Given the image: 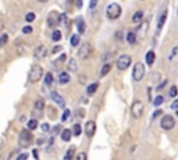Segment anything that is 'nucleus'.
Wrapping results in <instances>:
<instances>
[{
	"mask_svg": "<svg viewBox=\"0 0 178 160\" xmlns=\"http://www.w3.org/2000/svg\"><path fill=\"white\" fill-rule=\"evenodd\" d=\"M42 75H43V68H42L40 66H38V64H35V66L31 67V71H29L28 79H29V82L35 84V82H38L40 78H42Z\"/></svg>",
	"mask_w": 178,
	"mask_h": 160,
	"instance_id": "f257e3e1",
	"label": "nucleus"
},
{
	"mask_svg": "<svg viewBox=\"0 0 178 160\" xmlns=\"http://www.w3.org/2000/svg\"><path fill=\"white\" fill-rule=\"evenodd\" d=\"M106 16L110 20H117L121 16V6L117 3H111L109 4V7L106 8Z\"/></svg>",
	"mask_w": 178,
	"mask_h": 160,
	"instance_id": "f03ea898",
	"label": "nucleus"
},
{
	"mask_svg": "<svg viewBox=\"0 0 178 160\" xmlns=\"http://www.w3.org/2000/svg\"><path fill=\"white\" fill-rule=\"evenodd\" d=\"M145 77V64L143 63H136L134 66V70H132V79L135 82H139L142 81Z\"/></svg>",
	"mask_w": 178,
	"mask_h": 160,
	"instance_id": "7ed1b4c3",
	"label": "nucleus"
},
{
	"mask_svg": "<svg viewBox=\"0 0 178 160\" xmlns=\"http://www.w3.org/2000/svg\"><path fill=\"white\" fill-rule=\"evenodd\" d=\"M32 134L28 131V129H24L21 131V134H20V139H18V144L21 148H26L29 146V145L32 144Z\"/></svg>",
	"mask_w": 178,
	"mask_h": 160,
	"instance_id": "20e7f679",
	"label": "nucleus"
},
{
	"mask_svg": "<svg viewBox=\"0 0 178 160\" xmlns=\"http://www.w3.org/2000/svg\"><path fill=\"white\" fill-rule=\"evenodd\" d=\"M131 56H128V54H123V56H120L118 57V60H117V68L120 70V71H124V70H127L129 66H131Z\"/></svg>",
	"mask_w": 178,
	"mask_h": 160,
	"instance_id": "39448f33",
	"label": "nucleus"
},
{
	"mask_svg": "<svg viewBox=\"0 0 178 160\" xmlns=\"http://www.w3.org/2000/svg\"><path fill=\"white\" fill-rule=\"evenodd\" d=\"M160 125H162L163 129H166V131H170V129H173L174 127H176V121H174V118L171 117L170 114L164 115V117L162 118V121H160Z\"/></svg>",
	"mask_w": 178,
	"mask_h": 160,
	"instance_id": "423d86ee",
	"label": "nucleus"
},
{
	"mask_svg": "<svg viewBox=\"0 0 178 160\" xmlns=\"http://www.w3.org/2000/svg\"><path fill=\"white\" fill-rule=\"evenodd\" d=\"M131 111L135 118H141V115L143 114V103H142L141 100H135V102L132 103Z\"/></svg>",
	"mask_w": 178,
	"mask_h": 160,
	"instance_id": "0eeeda50",
	"label": "nucleus"
},
{
	"mask_svg": "<svg viewBox=\"0 0 178 160\" xmlns=\"http://www.w3.org/2000/svg\"><path fill=\"white\" fill-rule=\"evenodd\" d=\"M91 52H92L91 45H89V43H82L81 47L78 49V57L81 59V60H85V59L89 57Z\"/></svg>",
	"mask_w": 178,
	"mask_h": 160,
	"instance_id": "6e6552de",
	"label": "nucleus"
},
{
	"mask_svg": "<svg viewBox=\"0 0 178 160\" xmlns=\"http://www.w3.org/2000/svg\"><path fill=\"white\" fill-rule=\"evenodd\" d=\"M46 54H47V49H46V46H43V45L38 46L36 49L34 50V59L35 60H42V59L46 57Z\"/></svg>",
	"mask_w": 178,
	"mask_h": 160,
	"instance_id": "1a4fd4ad",
	"label": "nucleus"
},
{
	"mask_svg": "<svg viewBox=\"0 0 178 160\" xmlns=\"http://www.w3.org/2000/svg\"><path fill=\"white\" fill-rule=\"evenodd\" d=\"M60 22V14L57 11H52V13L47 16V25L49 26H56Z\"/></svg>",
	"mask_w": 178,
	"mask_h": 160,
	"instance_id": "9d476101",
	"label": "nucleus"
},
{
	"mask_svg": "<svg viewBox=\"0 0 178 160\" xmlns=\"http://www.w3.org/2000/svg\"><path fill=\"white\" fill-rule=\"evenodd\" d=\"M50 97H52V100L56 103V105H59L60 107H64L66 106V100H64V97L61 96L60 93H57V92H52L50 93Z\"/></svg>",
	"mask_w": 178,
	"mask_h": 160,
	"instance_id": "9b49d317",
	"label": "nucleus"
},
{
	"mask_svg": "<svg viewBox=\"0 0 178 160\" xmlns=\"http://www.w3.org/2000/svg\"><path fill=\"white\" fill-rule=\"evenodd\" d=\"M95 131H96V123L92 120H89L87 124H85V134L88 137H93L95 135Z\"/></svg>",
	"mask_w": 178,
	"mask_h": 160,
	"instance_id": "f8f14e48",
	"label": "nucleus"
},
{
	"mask_svg": "<svg viewBox=\"0 0 178 160\" xmlns=\"http://www.w3.org/2000/svg\"><path fill=\"white\" fill-rule=\"evenodd\" d=\"M167 16H168L167 10H164L162 14H160V18H159V21H157V29H159V31L164 26V22H166V20H167Z\"/></svg>",
	"mask_w": 178,
	"mask_h": 160,
	"instance_id": "ddd939ff",
	"label": "nucleus"
},
{
	"mask_svg": "<svg viewBox=\"0 0 178 160\" xmlns=\"http://www.w3.org/2000/svg\"><path fill=\"white\" fill-rule=\"evenodd\" d=\"M85 26H87V25H85L84 18H82V17H79V18L77 20V29H78V34L79 35H82L85 32V29H87Z\"/></svg>",
	"mask_w": 178,
	"mask_h": 160,
	"instance_id": "4468645a",
	"label": "nucleus"
},
{
	"mask_svg": "<svg viewBox=\"0 0 178 160\" xmlns=\"http://www.w3.org/2000/svg\"><path fill=\"white\" fill-rule=\"evenodd\" d=\"M59 82H60L61 85H66L70 82V74L66 73V71H63V73H60V75H59Z\"/></svg>",
	"mask_w": 178,
	"mask_h": 160,
	"instance_id": "2eb2a0df",
	"label": "nucleus"
},
{
	"mask_svg": "<svg viewBox=\"0 0 178 160\" xmlns=\"http://www.w3.org/2000/svg\"><path fill=\"white\" fill-rule=\"evenodd\" d=\"M145 60H146V64H148V66H152V64L155 63V60H156L155 52H152V50H150V52H148V53H146V59H145Z\"/></svg>",
	"mask_w": 178,
	"mask_h": 160,
	"instance_id": "dca6fc26",
	"label": "nucleus"
},
{
	"mask_svg": "<svg viewBox=\"0 0 178 160\" xmlns=\"http://www.w3.org/2000/svg\"><path fill=\"white\" fill-rule=\"evenodd\" d=\"M97 88H99V84H97V82H93V84H91V85H89V87H88L87 93L89 95V96H93V95L96 93Z\"/></svg>",
	"mask_w": 178,
	"mask_h": 160,
	"instance_id": "f3484780",
	"label": "nucleus"
},
{
	"mask_svg": "<svg viewBox=\"0 0 178 160\" xmlns=\"http://www.w3.org/2000/svg\"><path fill=\"white\" fill-rule=\"evenodd\" d=\"M73 137V131L71 129H63L61 131V139H63L64 142H68Z\"/></svg>",
	"mask_w": 178,
	"mask_h": 160,
	"instance_id": "a211bd4d",
	"label": "nucleus"
},
{
	"mask_svg": "<svg viewBox=\"0 0 178 160\" xmlns=\"http://www.w3.org/2000/svg\"><path fill=\"white\" fill-rule=\"evenodd\" d=\"M142 20H143V11H136V13L132 16V22L134 24H139Z\"/></svg>",
	"mask_w": 178,
	"mask_h": 160,
	"instance_id": "6ab92c4d",
	"label": "nucleus"
},
{
	"mask_svg": "<svg viewBox=\"0 0 178 160\" xmlns=\"http://www.w3.org/2000/svg\"><path fill=\"white\" fill-rule=\"evenodd\" d=\"M67 68H68V71L77 73V71H78V63H77V60H70V61H68Z\"/></svg>",
	"mask_w": 178,
	"mask_h": 160,
	"instance_id": "aec40b11",
	"label": "nucleus"
},
{
	"mask_svg": "<svg viewBox=\"0 0 178 160\" xmlns=\"http://www.w3.org/2000/svg\"><path fill=\"white\" fill-rule=\"evenodd\" d=\"M74 156H75V146H71L68 149V152L66 153V156H64V160H71Z\"/></svg>",
	"mask_w": 178,
	"mask_h": 160,
	"instance_id": "412c9836",
	"label": "nucleus"
},
{
	"mask_svg": "<svg viewBox=\"0 0 178 160\" xmlns=\"http://www.w3.org/2000/svg\"><path fill=\"white\" fill-rule=\"evenodd\" d=\"M127 40H128L129 45H134V43L136 42V35L134 34L132 31H129L128 34H127Z\"/></svg>",
	"mask_w": 178,
	"mask_h": 160,
	"instance_id": "4be33fe9",
	"label": "nucleus"
},
{
	"mask_svg": "<svg viewBox=\"0 0 178 160\" xmlns=\"http://www.w3.org/2000/svg\"><path fill=\"white\" fill-rule=\"evenodd\" d=\"M82 134V127L79 124H74V128H73V135L75 137H79Z\"/></svg>",
	"mask_w": 178,
	"mask_h": 160,
	"instance_id": "5701e85b",
	"label": "nucleus"
},
{
	"mask_svg": "<svg viewBox=\"0 0 178 160\" xmlns=\"http://www.w3.org/2000/svg\"><path fill=\"white\" fill-rule=\"evenodd\" d=\"M110 70H111V64H105V66H103V68L100 70V77L107 75V74L110 73Z\"/></svg>",
	"mask_w": 178,
	"mask_h": 160,
	"instance_id": "b1692460",
	"label": "nucleus"
},
{
	"mask_svg": "<svg viewBox=\"0 0 178 160\" xmlns=\"http://www.w3.org/2000/svg\"><path fill=\"white\" fill-rule=\"evenodd\" d=\"M52 84H53V75L50 73H47L46 75H44V85H46V87H50Z\"/></svg>",
	"mask_w": 178,
	"mask_h": 160,
	"instance_id": "393cba45",
	"label": "nucleus"
},
{
	"mask_svg": "<svg viewBox=\"0 0 178 160\" xmlns=\"http://www.w3.org/2000/svg\"><path fill=\"white\" fill-rule=\"evenodd\" d=\"M35 109H36V110H39V111L43 110V109H44V102H43V99H38L36 102H35Z\"/></svg>",
	"mask_w": 178,
	"mask_h": 160,
	"instance_id": "a878e982",
	"label": "nucleus"
},
{
	"mask_svg": "<svg viewBox=\"0 0 178 160\" xmlns=\"http://www.w3.org/2000/svg\"><path fill=\"white\" fill-rule=\"evenodd\" d=\"M26 127H28L29 131H32V129H35L38 127V121L35 120V118H32V120L28 121V124H26Z\"/></svg>",
	"mask_w": 178,
	"mask_h": 160,
	"instance_id": "bb28decb",
	"label": "nucleus"
},
{
	"mask_svg": "<svg viewBox=\"0 0 178 160\" xmlns=\"http://www.w3.org/2000/svg\"><path fill=\"white\" fill-rule=\"evenodd\" d=\"M52 39L54 40V42H59V40L61 39V31H59V29L53 31V34H52Z\"/></svg>",
	"mask_w": 178,
	"mask_h": 160,
	"instance_id": "cd10ccee",
	"label": "nucleus"
},
{
	"mask_svg": "<svg viewBox=\"0 0 178 160\" xmlns=\"http://www.w3.org/2000/svg\"><path fill=\"white\" fill-rule=\"evenodd\" d=\"M79 39H81V38H79V35H73V36H71V46H78L79 45Z\"/></svg>",
	"mask_w": 178,
	"mask_h": 160,
	"instance_id": "c85d7f7f",
	"label": "nucleus"
},
{
	"mask_svg": "<svg viewBox=\"0 0 178 160\" xmlns=\"http://www.w3.org/2000/svg\"><path fill=\"white\" fill-rule=\"evenodd\" d=\"M7 42H8V35L7 34L0 35V47H3Z\"/></svg>",
	"mask_w": 178,
	"mask_h": 160,
	"instance_id": "c756f323",
	"label": "nucleus"
},
{
	"mask_svg": "<svg viewBox=\"0 0 178 160\" xmlns=\"http://www.w3.org/2000/svg\"><path fill=\"white\" fill-rule=\"evenodd\" d=\"M35 18H36V14H35V13H26V16H25L26 22H32V21H35Z\"/></svg>",
	"mask_w": 178,
	"mask_h": 160,
	"instance_id": "7c9ffc66",
	"label": "nucleus"
},
{
	"mask_svg": "<svg viewBox=\"0 0 178 160\" xmlns=\"http://www.w3.org/2000/svg\"><path fill=\"white\" fill-rule=\"evenodd\" d=\"M168 93H170V96H171V97H176V96H177V93H178V88L176 87V85H173V87L170 88V92H168Z\"/></svg>",
	"mask_w": 178,
	"mask_h": 160,
	"instance_id": "2f4dec72",
	"label": "nucleus"
},
{
	"mask_svg": "<svg viewBox=\"0 0 178 160\" xmlns=\"http://www.w3.org/2000/svg\"><path fill=\"white\" fill-rule=\"evenodd\" d=\"M163 100H164V99H163V96H156V99L153 100V105H155L156 107H159V106L163 103Z\"/></svg>",
	"mask_w": 178,
	"mask_h": 160,
	"instance_id": "473e14b6",
	"label": "nucleus"
},
{
	"mask_svg": "<svg viewBox=\"0 0 178 160\" xmlns=\"http://www.w3.org/2000/svg\"><path fill=\"white\" fill-rule=\"evenodd\" d=\"M32 31H34V28H32L31 25H25V26L22 28V34H25V35L32 34Z\"/></svg>",
	"mask_w": 178,
	"mask_h": 160,
	"instance_id": "72a5a7b5",
	"label": "nucleus"
},
{
	"mask_svg": "<svg viewBox=\"0 0 178 160\" xmlns=\"http://www.w3.org/2000/svg\"><path fill=\"white\" fill-rule=\"evenodd\" d=\"M70 114H71V111L70 110H66L63 113V117H61V121H67L68 118H70Z\"/></svg>",
	"mask_w": 178,
	"mask_h": 160,
	"instance_id": "f704fd0d",
	"label": "nucleus"
},
{
	"mask_svg": "<svg viewBox=\"0 0 178 160\" xmlns=\"http://www.w3.org/2000/svg\"><path fill=\"white\" fill-rule=\"evenodd\" d=\"M40 128H42L43 132H49V131H50V125H49L47 123H43L42 125H40Z\"/></svg>",
	"mask_w": 178,
	"mask_h": 160,
	"instance_id": "c9c22d12",
	"label": "nucleus"
},
{
	"mask_svg": "<svg viewBox=\"0 0 178 160\" xmlns=\"http://www.w3.org/2000/svg\"><path fill=\"white\" fill-rule=\"evenodd\" d=\"M177 52H178V46H176V47H173V52H171V56H170V59H173L174 56L177 54Z\"/></svg>",
	"mask_w": 178,
	"mask_h": 160,
	"instance_id": "e433bc0d",
	"label": "nucleus"
},
{
	"mask_svg": "<svg viewBox=\"0 0 178 160\" xmlns=\"http://www.w3.org/2000/svg\"><path fill=\"white\" fill-rule=\"evenodd\" d=\"M77 159L85 160V159H87V153H78V155H77Z\"/></svg>",
	"mask_w": 178,
	"mask_h": 160,
	"instance_id": "4c0bfd02",
	"label": "nucleus"
},
{
	"mask_svg": "<svg viewBox=\"0 0 178 160\" xmlns=\"http://www.w3.org/2000/svg\"><path fill=\"white\" fill-rule=\"evenodd\" d=\"M97 4V0H91V4H89V8H95Z\"/></svg>",
	"mask_w": 178,
	"mask_h": 160,
	"instance_id": "58836bf2",
	"label": "nucleus"
},
{
	"mask_svg": "<svg viewBox=\"0 0 178 160\" xmlns=\"http://www.w3.org/2000/svg\"><path fill=\"white\" fill-rule=\"evenodd\" d=\"M121 36H123V34H121V31L115 32V39H117V40H121V39H123V38H121Z\"/></svg>",
	"mask_w": 178,
	"mask_h": 160,
	"instance_id": "ea45409f",
	"label": "nucleus"
},
{
	"mask_svg": "<svg viewBox=\"0 0 178 160\" xmlns=\"http://www.w3.org/2000/svg\"><path fill=\"white\" fill-rule=\"evenodd\" d=\"M17 159H20V160H21V159H28V153H22V155H18V156H17Z\"/></svg>",
	"mask_w": 178,
	"mask_h": 160,
	"instance_id": "a19ab883",
	"label": "nucleus"
},
{
	"mask_svg": "<svg viewBox=\"0 0 178 160\" xmlns=\"http://www.w3.org/2000/svg\"><path fill=\"white\" fill-rule=\"evenodd\" d=\"M171 107H173L174 110H178V100H174L173 105H171Z\"/></svg>",
	"mask_w": 178,
	"mask_h": 160,
	"instance_id": "79ce46f5",
	"label": "nucleus"
},
{
	"mask_svg": "<svg viewBox=\"0 0 178 160\" xmlns=\"http://www.w3.org/2000/svg\"><path fill=\"white\" fill-rule=\"evenodd\" d=\"M61 49H63L61 46H54V47H53V53H59Z\"/></svg>",
	"mask_w": 178,
	"mask_h": 160,
	"instance_id": "37998d69",
	"label": "nucleus"
},
{
	"mask_svg": "<svg viewBox=\"0 0 178 160\" xmlns=\"http://www.w3.org/2000/svg\"><path fill=\"white\" fill-rule=\"evenodd\" d=\"M60 127H61V125H56L54 129H53V134H57V132L60 131Z\"/></svg>",
	"mask_w": 178,
	"mask_h": 160,
	"instance_id": "c03bdc74",
	"label": "nucleus"
},
{
	"mask_svg": "<svg viewBox=\"0 0 178 160\" xmlns=\"http://www.w3.org/2000/svg\"><path fill=\"white\" fill-rule=\"evenodd\" d=\"M162 114V110H157V111H155L153 113V118H156V117H159V115Z\"/></svg>",
	"mask_w": 178,
	"mask_h": 160,
	"instance_id": "a18cd8bd",
	"label": "nucleus"
},
{
	"mask_svg": "<svg viewBox=\"0 0 178 160\" xmlns=\"http://www.w3.org/2000/svg\"><path fill=\"white\" fill-rule=\"evenodd\" d=\"M77 7H78V8L82 7V0H78V2H77Z\"/></svg>",
	"mask_w": 178,
	"mask_h": 160,
	"instance_id": "49530a36",
	"label": "nucleus"
},
{
	"mask_svg": "<svg viewBox=\"0 0 178 160\" xmlns=\"http://www.w3.org/2000/svg\"><path fill=\"white\" fill-rule=\"evenodd\" d=\"M3 28H4V22H3L2 20H0V32L3 31Z\"/></svg>",
	"mask_w": 178,
	"mask_h": 160,
	"instance_id": "de8ad7c7",
	"label": "nucleus"
},
{
	"mask_svg": "<svg viewBox=\"0 0 178 160\" xmlns=\"http://www.w3.org/2000/svg\"><path fill=\"white\" fill-rule=\"evenodd\" d=\"M166 82H167V81H163V82H162V84H160V87H159V88H157V89H162V88H163V87H164V85H166Z\"/></svg>",
	"mask_w": 178,
	"mask_h": 160,
	"instance_id": "09e8293b",
	"label": "nucleus"
},
{
	"mask_svg": "<svg viewBox=\"0 0 178 160\" xmlns=\"http://www.w3.org/2000/svg\"><path fill=\"white\" fill-rule=\"evenodd\" d=\"M64 59H66V54H61L60 59H59V61H64Z\"/></svg>",
	"mask_w": 178,
	"mask_h": 160,
	"instance_id": "8fccbe9b",
	"label": "nucleus"
},
{
	"mask_svg": "<svg viewBox=\"0 0 178 160\" xmlns=\"http://www.w3.org/2000/svg\"><path fill=\"white\" fill-rule=\"evenodd\" d=\"M34 158H35V159L39 158V156H38V150H34Z\"/></svg>",
	"mask_w": 178,
	"mask_h": 160,
	"instance_id": "3c124183",
	"label": "nucleus"
},
{
	"mask_svg": "<svg viewBox=\"0 0 178 160\" xmlns=\"http://www.w3.org/2000/svg\"><path fill=\"white\" fill-rule=\"evenodd\" d=\"M38 2H39V3H46L47 0H38Z\"/></svg>",
	"mask_w": 178,
	"mask_h": 160,
	"instance_id": "603ef678",
	"label": "nucleus"
},
{
	"mask_svg": "<svg viewBox=\"0 0 178 160\" xmlns=\"http://www.w3.org/2000/svg\"><path fill=\"white\" fill-rule=\"evenodd\" d=\"M177 115H178V110H177Z\"/></svg>",
	"mask_w": 178,
	"mask_h": 160,
	"instance_id": "864d4df0",
	"label": "nucleus"
},
{
	"mask_svg": "<svg viewBox=\"0 0 178 160\" xmlns=\"http://www.w3.org/2000/svg\"><path fill=\"white\" fill-rule=\"evenodd\" d=\"M177 13H178V8H177Z\"/></svg>",
	"mask_w": 178,
	"mask_h": 160,
	"instance_id": "5fc2aeb1",
	"label": "nucleus"
}]
</instances>
